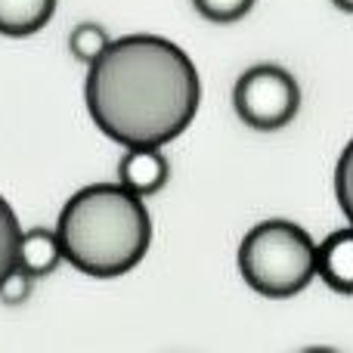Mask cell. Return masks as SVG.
Wrapping results in <instances>:
<instances>
[{"mask_svg":"<svg viewBox=\"0 0 353 353\" xmlns=\"http://www.w3.org/2000/svg\"><path fill=\"white\" fill-rule=\"evenodd\" d=\"M84 103L93 124L121 146H165L201 103L195 62L159 34H124L90 62Z\"/></svg>","mask_w":353,"mask_h":353,"instance_id":"obj_1","label":"cell"},{"mask_svg":"<svg viewBox=\"0 0 353 353\" xmlns=\"http://www.w3.org/2000/svg\"><path fill=\"white\" fill-rule=\"evenodd\" d=\"M62 261L90 279H118L146 257L152 217L121 183H90L62 205L56 220Z\"/></svg>","mask_w":353,"mask_h":353,"instance_id":"obj_2","label":"cell"},{"mask_svg":"<svg viewBox=\"0 0 353 353\" xmlns=\"http://www.w3.org/2000/svg\"><path fill=\"white\" fill-rule=\"evenodd\" d=\"M56 12V0H0V34L28 37L47 28Z\"/></svg>","mask_w":353,"mask_h":353,"instance_id":"obj_8","label":"cell"},{"mask_svg":"<svg viewBox=\"0 0 353 353\" xmlns=\"http://www.w3.org/2000/svg\"><path fill=\"white\" fill-rule=\"evenodd\" d=\"M239 273L263 298H294L316 279V242L292 220H263L239 245Z\"/></svg>","mask_w":353,"mask_h":353,"instance_id":"obj_3","label":"cell"},{"mask_svg":"<svg viewBox=\"0 0 353 353\" xmlns=\"http://www.w3.org/2000/svg\"><path fill=\"white\" fill-rule=\"evenodd\" d=\"M316 276L338 294H353V223L316 245Z\"/></svg>","mask_w":353,"mask_h":353,"instance_id":"obj_6","label":"cell"},{"mask_svg":"<svg viewBox=\"0 0 353 353\" xmlns=\"http://www.w3.org/2000/svg\"><path fill=\"white\" fill-rule=\"evenodd\" d=\"M31 288H34V279L16 267L3 282H0V304H6V307L25 304V301L31 298Z\"/></svg>","mask_w":353,"mask_h":353,"instance_id":"obj_13","label":"cell"},{"mask_svg":"<svg viewBox=\"0 0 353 353\" xmlns=\"http://www.w3.org/2000/svg\"><path fill=\"white\" fill-rule=\"evenodd\" d=\"M232 105L242 124L251 130H282L294 121L301 109V87L292 72L282 65L263 62L242 72V78L232 87Z\"/></svg>","mask_w":353,"mask_h":353,"instance_id":"obj_4","label":"cell"},{"mask_svg":"<svg viewBox=\"0 0 353 353\" xmlns=\"http://www.w3.org/2000/svg\"><path fill=\"white\" fill-rule=\"evenodd\" d=\"M59 263H62V248L59 239H56V230H47V226L22 230L19 257H16V267L22 273H28L31 279H47L50 273H56Z\"/></svg>","mask_w":353,"mask_h":353,"instance_id":"obj_7","label":"cell"},{"mask_svg":"<svg viewBox=\"0 0 353 353\" xmlns=\"http://www.w3.org/2000/svg\"><path fill=\"white\" fill-rule=\"evenodd\" d=\"M254 3L257 0H192L195 12L214 25L239 22V19H245L251 10H254Z\"/></svg>","mask_w":353,"mask_h":353,"instance_id":"obj_11","label":"cell"},{"mask_svg":"<svg viewBox=\"0 0 353 353\" xmlns=\"http://www.w3.org/2000/svg\"><path fill=\"white\" fill-rule=\"evenodd\" d=\"M19 239H22V226L19 217L12 211V205L0 195V282L16 270V257H19Z\"/></svg>","mask_w":353,"mask_h":353,"instance_id":"obj_10","label":"cell"},{"mask_svg":"<svg viewBox=\"0 0 353 353\" xmlns=\"http://www.w3.org/2000/svg\"><path fill=\"white\" fill-rule=\"evenodd\" d=\"M332 3H335L338 10H344V12H353V0H332Z\"/></svg>","mask_w":353,"mask_h":353,"instance_id":"obj_14","label":"cell"},{"mask_svg":"<svg viewBox=\"0 0 353 353\" xmlns=\"http://www.w3.org/2000/svg\"><path fill=\"white\" fill-rule=\"evenodd\" d=\"M109 43H112L109 31L97 22H78L72 28V34H68V50H72V56L78 62H84V65H90L97 56H103V50L109 47Z\"/></svg>","mask_w":353,"mask_h":353,"instance_id":"obj_9","label":"cell"},{"mask_svg":"<svg viewBox=\"0 0 353 353\" xmlns=\"http://www.w3.org/2000/svg\"><path fill=\"white\" fill-rule=\"evenodd\" d=\"M335 195H338V205H341L344 217L353 223V140L344 146L341 159L335 165Z\"/></svg>","mask_w":353,"mask_h":353,"instance_id":"obj_12","label":"cell"},{"mask_svg":"<svg viewBox=\"0 0 353 353\" xmlns=\"http://www.w3.org/2000/svg\"><path fill=\"white\" fill-rule=\"evenodd\" d=\"M168 176L171 165L161 155V146H130L118 161V183L140 199L161 192Z\"/></svg>","mask_w":353,"mask_h":353,"instance_id":"obj_5","label":"cell"}]
</instances>
